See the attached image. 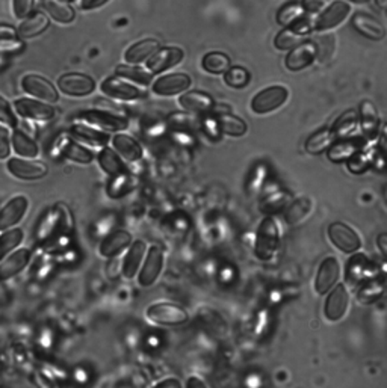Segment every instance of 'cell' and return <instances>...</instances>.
Masks as SVG:
<instances>
[{
    "instance_id": "7402d4cb",
    "label": "cell",
    "mask_w": 387,
    "mask_h": 388,
    "mask_svg": "<svg viewBox=\"0 0 387 388\" xmlns=\"http://www.w3.org/2000/svg\"><path fill=\"white\" fill-rule=\"evenodd\" d=\"M130 242H132V236L129 231L117 230L103 240L102 245H100V254L107 259L115 257V255L120 254L121 251H125L130 245Z\"/></svg>"
},
{
    "instance_id": "74e56055",
    "label": "cell",
    "mask_w": 387,
    "mask_h": 388,
    "mask_svg": "<svg viewBox=\"0 0 387 388\" xmlns=\"http://www.w3.org/2000/svg\"><path fill=\"white\" fill-rule=\"evenodd\" d=\"M72 133L77 139H81V141H85L91 145H105L107 144V141H109V136L107 135L102 133V131H98L96 129L83 126V124H74Z\"/></svg>"
},
{
    "instance_id": "4316f807",
    "label": "cell",
    "mask_w": 387,
    "mask_h": 388,
    "mask_svg": "<svg viewBox=\"0 0 387 388\" xmlns=\"http://www.w3.org/2000/svg\"><path fill=\"white\" fill-rule=\"evenodd\" d=\"M360 121H362V131L368 139L375 138L378 133V112L375 106L369 100H365L360 105Z\"/></svg>"
},
{
    "instance_id": "d4e9b609",
    "label": "cell",
    "mask_w": 387,
    "mask_h": 388,
    "mask_svg": "<svg viewBox=\"0 0 387 388\" xmlns=\"http://www.w3.org/2000/svg\"><path fill=\"white\" fill-rule=\"evenodd\" d=\"M112 144H114V149L117 150L118 156L125 158L126 160L135 162L143 158L141 145H139L134 138L123 135V133L115 135L112 139Z\"/></svg>"
},
{
    "instance_id": "1f68e13d",
    "label": "cell",
    "mask_w": 387,
    "mask_h": 388,
    "mask_svg": "<svg viewBox=\"0 0 387 388\" xmlns=\"http://www.w3.org/2000/svg\"><path fill=\"white\" fill-rule=\"evenodd\" d=\"M335 142V135L330 129H322L316 131L306 142V151L308 154H321L327 151L330 147Z\"/></svg>"
},
{
    "instance_id": "ee69618b",
    "label": "cell",
    "mask_w": 387,
    "mask_h": 388,
    "mask_svg": "<svg viewBox=\"0 0 387 388\" xmlns=\"http://www.w3.org/2000/svg\"><path fill=\"white\" fill-rule=\"evenodd\" d=\"M224 79H226V83L229 85V87L244 88L245 85L250 82V73L242 67H233V68L230 67L226 72Z\"/></svg>"
},
{
    "instance_id": "6125c7cd",
    "label": "cell",
    "mask_w": 387,
    "mask_h": 388,
    "mask_svg": "<svg viewBox=\"0 0 387 388\" xmlns=\"http://www.w3.org/2000/svg\"><path fill=\"white\" fill-rule=\"evenodd\" d=\"M120 388H129V387H126V385H123V387H120Z\"/></svg>"
},
{
    "instance_id": "ab89813d",
    "label": "cell",
    "mask_w": 387,
    "mask_h": 388,
    "mask_svg": "<svg viewBox=\"0 0 387 388\" xmlns=\"http://www.w3.org/2000/svg\"><path fill=\"white\" fill-rule=\"evenodd\" d=\"M23 239H25V233L21 228H12L3 233L0 236V259H3L8 252L17 248L23 242Z\"/></svg>"
},
{
    "instance_id": "bcb514c9",
    "label": "cell",
    "mask_w": 387,
    "mask_h": 388,
    "mask_svg": "<svg viewBox=\"0 0 387 388\" xmlns=\"http://www.w3.org/2000/svg\"><path fill=\"white\" fill-rule=\"evenodd\" d=\"M384 292L383 283H369L363 285L359 292V299L360 302H373L374 299L380 298Z\"/></svg>"
},
{
    "instance_id": "681fc988",
    "label": "cell",
    "mask_w": 387,
    "mask_h": 388,
    "mask_svg": "<svg viewBox=\"0 0 387 388\" xmlns=\"http://www.w3.org/2000/svg\"><path fill=\"white\" fill-rule=\"evenodd\" d=\"M0 122H3L5 126L10 127L17 126V118H15L11 106L2 96H0Z\"/></svg>"
},
{
    "instance_id": "816d5d0a",
    "label": "cell",
    "mask_w": 387,
    "mask_h": 388,
    "mask_svg": "<svg viewBox=\"0 0 387 388\" xmlns=\"http://www.w3.org/2000/svg\"><path fill=\"white\" fill-rule=\"evenodd\" d=\"M11 153V142H10V131L5 127L0 126V160L6 159Z\"/></svg>"
},
{
    "instance_id": "6f0895ef",
    "label": "cell",
    "mask_w": 387,
    "mask_h": 388,
    "mask_svg": "<svg viewBox=\"0 0 387 388\" xmlns=\"http://www.w3.org/2000/svg\"><path fill=\"white\" fill-rule=\"evenodd\" d=\"M187 388H207V385L197 376H191L187 382Z\"/></svg>"
},
{
    "instance_id": "4fadbf2b",
    "label": "cell",
    "mask_w": 387,
    "mask_h": 388,
    "mask_svg": "<svg viewBox=\"0 0 387 388\" xmlns=\"http://www.w3.org/2000/svg\"><path fill=\"white\" fill-rule=\"evenodd\" d=\"M191 87V77L185 73H171L167 76H162L154 82L153 91L158 96H176L180 92L187 91Z\"/></svg>"
},
{
    "instance_id": "30bf717a",
    "label": "cell",
    "mask_w": 387,
    "mask_h": 388,
    "mask_svg": "<svg viewBox=\"0 0 387 388\" xmlns=\"http://www.w3.org/2000/svg\"><path fill=\"white\" fill-rule=\"evenodd\" d=\"M340 278V263L336 257H330L324 259V261L321 263V266L318 269V275H316V292L320 294H325L328 293L333 287H335Z\"/></svg>"
},
{
    "instance_id": "f6af8a7d",
    "label": "cell",
    "mask_w": 387,
    "mask_h": 388,
    "mask_svg": "<svg viewBox=\"0 0 387 388\" xmlns=\"http://www.w3.org/2000/svg\"><path fill=\"white\" fill-rule=\"evenodd\" d=\"M59 222H63V213H61L58 208H52V211L45 215L44 219L41 221L40 233H38V235H40V237L50 236L52 233L56 230Z\"/></svg>"
},
{
    "instance_id": "91938a15",
    "label": "cell",
    "mask_w": 387,
    "mask_h": 388,
    "mask_svg": "<svg viewBox=\"0 0 387 388\" xmlns=\"http://www.w3.org/2000/svg\"><path fill=\"white\" fill-rule=\"evenodd\" d=\"M375 2H377L378 6L381 8V10H384V8L387 6V0H375Z\"/></svg>"
},
{
    "instance_id": "680465c9",
    "label": "cell",
    "mask_w": 387,
    "mask_h": 388,
    "mask_svg": "<svg viewBox=\"0 0 387 388\" xmlns=\"http://www.w3.org/2000/svg\"><path fill=\"white\" fill-rule=\"evenodd\" d=\"M377 244H378V246H380V250H381V254L384 255H387V235H380L378 236V239H377Z\"/></svg>"
},
{
    "instance_id": "db71d44e",
    "label": "cell",
    "mask_w": 387,
    "mask_h": 388,
    "mask_svg": "<svg viewBox=\"0 0 387 388\" xmlns=\"http://www.w3.org/2000/svg\"><path fill=\"white\" fill-rule=\"evenodd\" d=\"M277 195H278V193H275V195L269 197L266 200V208H268V211H271V208H273V211H277V208H280L284 204V197H286L284 193H280V197H278V200H277Z\"/></svg>"
},
{
    "instance_id": "e575fe53",
    "label": "cell",
    "mask_w": 387,
    "mask_h": 388,
    "mask_svg": "<svg viewBox=\"0 0 387 388\" xmlns=\"http://www.w3.org/2000/svg\"><path fill=\"white\" fill-rule=\"evenodd\" d=\"M98 164L106 174H109L112 177L125 173V164L121 162V158L111 149H103L100 151Z\"/></svg>"
},
{
    "instance_id": "cb8c5ba5",
    "label": "cell",
    "mask_w": 387,
    "mask_h": 388,
    "mask_svg": "<svg viewBox=\"0 0 387 388\" xmlns=\"http://www.w3.org/2000/svg\"><path fill=\"white\" fill-rule=\"evenodd\" d=\"M48 28H49L48 15L41 11H38L34 12L32 15H28V17L21 21V25L19 26V36L34 38L36 35L43 34Z\"/></svg>"
},
{
    "instance_id": "5b68a950",
    "label": "cell",
    "mask_w": 387,
    "mask_h": 388,
    "mask_svg": "<svg viewBox=\"0 0 387 388\" xmlns=\"http://www.w3.org/2000/svg\"><path fill=\"white\" fill-rule=\"evenodd\" d=\"M21 88L26 94H30L45 103H56L59 98L56 88L48 79L38 74H28L23 77Z\"/></svg>"
},
{
    "instance_id": "8992f818",
    "label": "cell",
    "mask_w": 387,
    "mask_h": 388,
    "mask_svg": "<svg viewBox=\"0 0 387 388\" xmlns=\"http://www.w3.org/2000/svg\"><path fill=\"white\" fill-rule=\"evenodd\" d=\"M278 246V227L273 218H265L260 224L258 233L256 254L262 260L269 259Z\"/></svg>"
},
{
    "instance_id": "484cf974",
    "label": "cell",
    "mask_w": 387,
    "mask_h": 388,
    "mask_svg": "<svg viewBox=\"0 0 387 388\" xmlns=\"http://www.w3.org/2000/svg\"><path fill=\"white\" fill-rule=\"evenodd\" d=\"M147 250V245L144 240H135L134 245L130 246V250L125 259V266H123V274L127 279H132L141 266V261L144 259V254Z\"/></svg>"
},
{
    "instance_id": "c3c4849f",
    "label": "cell",
    "mask_w": 387,
    "mask_h": 388,
    "mask_svg": "<svg viewBox=\"0 0 387 388\" xmlns=\"http://www.w3.org/2000/svg\"><path fill=\"white\" fill-rule=\"evenodd\" d=\"M127 186H129V177L125 173L114 175L109 188H107V192H109L111 197H120L127 191Z\"/></svg>"
},
{
    "instance_id": "7dc6e473",
    "label": "cell",
    "mask_w": 387,
    "mask_h": 388,
    "mask_svg": "<svg viewBox=\"0 0 387 388\" xmlns=\"http://www.w3.org/2000/svg\"><path fill=\"white\" fill-rule=\"evenodd\" d=\"M265 178H266V168L263 165H259L256 169L253 171V174L249 180V186H247V191L249 193H258L260 191V188L265 183Z\"/></svg>"
},
{
    "instance_id": "f907efd6",
    "label": "cell",
    "mask_w": 387,
    "mask_h": 388,
    "mask_svg": "<svg viewBox=\"0 0 387 388\" xmlns=\"http://www.w3.org/2000/svg\"><path fill=\"white\" fill-rule=\"evenodd\" d=\"M12 10L17 19H26L34 10V0H12Z\"/></svg>"
},
{
    "instance_id": "44dd1931",
    "label": "cell",
    "mask_w": 387,
    "mask_h": 388,
    "mask_svg": "<svg viewBox=\"0 0 387 388\" xmlns=\"http://www.w3.org/2000/svg\"><path fill=\"white\" fill-rule=\"evenodd\" d=\"M29 261L30 251L28 248H21V250L12 252L10 257L0 263V281H6V279L19 275L29 265Z\"/></svg>"
},
{
    "instance_id": "8d00e7d4",
    "label": "cell",
    "mask_w": 387,
    "mask_h": 388,
    "mask_svg": "<svg viewBox=\"0 0 387 388\" xmlns=\"http://www.w3.org/2000/svg\"><path fill=\"white\" fill-rule=\"evenodd\" d=\"M311 211H312V201L306 197L298 198L297 201H293L288 211H286V215H284L286 222H288L289 225L300 224L308 213H311Z\"/></svg>"
},
{
    "instance_id": "9c48e42d",
    "label": "cell",
    "mask_w": 387,
    "mask_h": 388,
    "mask_svg": "<svg viewBox=\"0 0 387 388\" xmlns=\"http://www.w3.org/2000/svg\"><path fill=\"white\" fill-rule=\"evenodd\" d=\"M162 269H164V250L159 245H153L147 252V259L139 272V284L150 287L159 278Z\"/></svg>"
},
{
    "instance_id": "83f0119b",
    "label": "cell",
    "mask_w": 387,
    "mask_h": 388,
    "mask_svg": "<svg viewBox=\"0 0 387 388\" xmlns=\"http://www.w3.org/2000/svg\"><path fill=\"white\" fill-rule=\"evenodd\" d=\"M159 49V41L156 40H143L126 52V61L129 64H141L145 59H149L154 52Z\"/></svg>"
},
{
    "instance_id": "9f6ffc18",
    "label": "cell",
    "mask_w": 387,
    "mask_h": 388,
    "mask_svg": "<svg viewBox=\"0 0 387 388\" xmlns=\"http://www.w3.org/2000/svg\"><path fill=\"white\" fill-rule=\"evenodd\" d=\"M107 2H109V0H82L81 6L83 10H96V8L103 6Z\"/></svg>"
},
{
    "instance_id": "4dcf8cb0",
    "label": "cell",
    "mask_w": 387,
    "mask_h": 388,
    "mask_svg": "<svg viewBox=\"0 0 387 388\" xmlns=\"http://www.w3.org/2000/svg\"><path fill=\"white\" fill-rule=\"evenodd\" d=\"M216 126L222 133L230 136H244L247 133V124L244 120L231 114H220L216 118Z\"/></svg>"
},
{
    "instance_id": "ba28073f",
    "label": "cell",
    "mask_w": 387,
    "mask_h": 388,
    "mask_svg": "<svg viewBox=\"0 0 387 388\" xmlns=\"http://www.w3.org/2000/svg\"><path fill=\"white\" fill-rule=\"evenodd\" d=\"M8 171L20 180H40L49 173V168L43 162L12 158L8 160Z\"/></svg>"
},
{
    "instance_id": "d6a6232c",
    "label": "cell",
    "mask_w": 387,
    "mask_h": 388,
    "mask_svg": "<svg viewBox=\"0 0 387 388\" xmlns=\"http://www.w3.org/2000/svg\"><path fill=\"white\" fill-rule=\"evenodd\" d=\"M369 272V261L365 255H354L346 265V281L357 284L362 283Z\"/></svg>"
},
{
    "instance_id": "d590c367",
    "label": "cell",
    "mask_w": 387,
    "mask_h": 388,
    "mask_svg": "<svg viewBox=\"0 0 387 388\" xmlns=\"http://www.w3.org/2000/svg\"><path fill=\"white\" fill-rule=\"evenodd\" d=\"M201 65H203V68L206 69L207 73L221 74V73H226L227 72V69L231 65V62H230V58L226 55V53L211 52V53H207V55L203 58V62H201Z\"/></svg>"
},
{
    "instance_id": "52a82bcc",
    "label": "cell",
    "mask_w": 387,
    "mask_h": 388,
    "mask_svg": "<svg viewBox=\"0 0 387 388\" xmlns=\"http://www.w3.org/2000/svg\"><path fill=\"white\" fill-rule=\"evenodd\" d=\"M59 89L70 97H85L90 96L96 89V82L90 76L81 73H67L59 77Z\"/></svg>"
},
{
    "instance_id": "f546056e",
    "label": "cell",
    "mask_w": 387,
    "mask_h": 388,
    "mask_svg": "<svg viewBox=\"0 0 387 388\" xmlns=\"http://www.w3.org/2000/svg\"><path fill=\"white\" fill-rule=\"evenodd\" d=\"M12 147L15 153L21 158L34 159L38 156V145L34 142V139L30 138L25 131L17 129L12 135Z\"/></svg>"
},
{
    "instance_id": "8fae6325",
    "label": "cell",
    "mask_w": 387,
    "mask_h": 388,
    "mask_svg": "<svg viewBox=\"0 0 387 388\" xmlns=\"http://www.w3.org/2000/svg\"><path fill=\"white\" fill-rule=\"evenodd\" d=\"M351 8L346 2H342V0H336L333 2L327 10H325L318 20L315 21L313 29L315 30H328V29H335L336 26H339L340 23H344L345 19L350 15Z\"/></svg>"
},
{
    "instance_id": "e0dca14e",
    "label": "cell",
    "mask_w": 387,
    "mask_h": 388,
    "mask_svg": "<svg viewBox=\"0 0 387 388\" xmlns=\"http://www.w3.org/2000/svg\"><path fill=\"white\" fill-rule=\"evenodd\" d=\"M102 91L106 96L118 100H136L139 97H144L145 94L144 91L125 82L120 77H109V79H106L102 83Z\"/></svg>"
},
{
    "instance_id": "6da1fadb",
    "label": "cell",
    "mask_w": 387,
    "mask_h": 388,
    "mask_svg": "<svg viewBox=\"0 0 387 388\" xmlns=\"http://www.w3.org/2000/svg\"><path fill=\"white\" fill-rule=\"evenodd\" d=\"M147 317L153 323L164 325V327H176V325H183L189 321L187 310L179 305L168 304V302L150 305L147 310Z\"/></svg>"
},
{
    "instance_id": "11a10c76",
    "label": "cell",
    "mask_w": 387,
    "mask_h": 388,
    "mask_svg": "<svg viewBox=\"0 0 387 388\" xmlns=\"http://www.w3.org/2000/svg\"><path fill=\"white\" fill-rule=\"evenodd\" d=\"M153 388H182V384H180L179 379L168 378V379H164V381H160L159 384L154 385Z\"/></svg>"
},
{
    "instance_id": "ffe728a7",
    "label": "cell",
    "mask_w": 387,
    "mask_h": 388,
    "mask_svg": "<svg viewBox=\"0 0 387 388\" xmlns=\"http://www.w3.org/2000/svg\"><path fill=\"white\" fill-rule=\"evenodd\" d=\"M353 26L363 36H368L370 40H383L386 36V28L380 21L374 19L373 15L365 12H355L353 15Z\"/></svg>"
},
{
    "instance_id": "f35d334b",
    "label": "cell",
    "mask_w": 387,
    "mask_h": 388,
    "mask_svg": "<svg viewBox=\"0 0 387 388\" xmlns=\"http://www.w3.org/2000/svg\"><path fill=\"white\" fill-rule=\"evenodd\" d=\"M357 112L350 109L344 112L339 116V120L335 124V129H333V135L337 138H346L353 133V130L357 126Z\"/></svg>"
},
{
    "instance_id": "3957f363",
    "label": "cell",
    "mask_w": 387,
    "mask_h": 388,
    "mask_svg": "<svg viewBox=\"0 0 387 388\" xmlns=\"http://www.w3.org/2000/svg\"><path fill=\"white\" fill-rule=\"evenodd\" d=\"M288 96L289 92L284 87H269L260 91L259 94L253 98L251 109L259 115L273 112L284 105L286 100H288Z\"/></svg>"
},
{
    "instance_id": "7c38bea8",
    "label": "cell",
    "mask_w": 387,
    "mask_h": 388,
    "mask_svg": "<svg viewBox=\"0 0 387 388\" xmlns=\"http://www.w3.org/2000/svg\"><path fill=\"white\" fill-rule=\"evenodd\" d=\"M29 201L25 195H17L0 208V230H8L19 224L28 212Z\"/></svg>"
},
{
    "instance_id": "5bb4252c",
    "label": "cell",
    "mask_w": 387,
    "mask_h": 388,
    "mask_svg": "<svg viewBox=\"0 0 387 388\" xmlns=\"http://www.w3.org/2000/svg\"><path fill=\"white\" fill-rule=\"evenodd\" d=\"M15 111L23 118L34 120V121H49L55 116V109L52 106H48L40 102L30 98H19L15 100Z\"/></svg>"
},
{
    "instance_id": "60d3db41",
    "label": "cell",
    "mask_w": 387,
    "mask_h": 388,
    "mask_svg": "<svg viewBox=\"0 0 387 388\" xmlns=\"http://www.w3.org/2000/svg\"><path fill=\"white\" fill-rule=\"evenodd\" d=\"M359 145L354 141H342L335 144L328 151V158L333 162H344L346 159H351L354 154H357Z\"/></svg>"
},
{
    "instance_id": "836d02e7",
    "label": "cell",
    "mask_w": 387,
    "mask_h": 388,
    "mask_svg": "<svg viewBox=\"0 0 387 388\" xmlns=\"http://www.w3.org/2000/svg\"><path fill=\"white\" fill-rule=\"evenodd\" d=\"M44 8L50 17L59 23H72L76 17L73 8L63 0H44Z\"/></svg>"
},
{
    "instance_id": "f5cc1de1",
    "label": "cell",
    "mask_w": 387,
    "mask_h": 388,
    "mask_svg": "<svg viewBox=\"0 0 387 388\" xmlns=\"http://www.w3.org/2000/svg\"><path fill=\"white\" fill-rule=\"evenodd\" d=\"M325 5H327V0H303V2H301L303 11L311 14L320 12L321 10H324Z\"/></svg>"
},
{
    "instance_id": "94428289",
    "label": "cell",
    "mask_w": 387,
    "mask_h": 388,
    "mask_svg": "<svg viewBox=\"0 0 387 388\" xmlns=\"http://www.w3.org/2000/svg\"><path fill=\"white\" fill-rule=\"evenodd\" d=\"M351 2H354V3H368L369 0H351Z\"/></svg>"
},
{
    "instance_id": "603a6c76",
    "label": "cell",
    "mask_w": 387,
    "mask_h": 388,
    "mask_svg": "<svg viewBox=\"0 0 387 388\" xmlns=\"http://www.w3.org/2000/svg\"><path fill=\"white\" fill-rule=\"evenodd\" d=\"M179 105L183 107L185 111L192 112V114H206L213 109V100L209 97L205 92L198 91H191L183 94L179 100Z\"/></svg>"
},
{
    "instance_id": "ac0fdd59",
    "label": "cell",
    "mask_w": 387,
    "mask_h": 388,
    "mask_svg": "<svg viewBox=\"0 0 387 388\" xmlns=\"http://www.w3.org/2000/svg\"><path fill=\"white\" fill-rule=\"evenodd\" d=\"M316 58V49L313 43H301L293 47L286 56L284 64L291 72H300L312 64Z\"/></svg>"
},
{
    "instance_id": "9a60e30c",
    "label": "cell",
    "mask_w": 387,
    "mask_h": 388,
    "mask_svg": "<svg viewBox=\"0 0 387 388\" xmlns=\"http://www.w3.org/2000/svg\"><path fill=\"white\" fill-rule=\"evenodd\" d=\"M307 32H308L307 23H303V20H298V23H293V25L283 29L282 32L275 36L274 40L275 47L280 50H292L293 47H297L298 44L306 40V36L308 35Z\"/></svg>"
},
{
    "instance_id": "d6986e66",
    "label": "cell",
    "mask_w": 387,
    "mask_h": 388,
    "mask_svg": "<svg viewBox=\"0 0 387 388\" xmlns=\"http://www.w3.org/2000/svg\"><path fill=\"white\" fill-rule=\"evenodd\" d=\"M82 120L85 122L91 124V126H96L97 129L109 130V131L125 130L127 127V121L125 118H121V116H117L109 112H103V111L85 112L82 115Z\"/></svg>"
},
{
    "instance_id": "277c9868",
    "label": "cell",
    "mask_w": 387,
    "mask_h": 388,
    "mask_svg": "<svg viewBox=\"0 0 387 388\" xmlns=\"http://www.w3.org/2000/svg\"><path fill=\"white\" fill-rule=\"evenodd\" d=\"M350 304V293H348L345 284H336L328 292V297L324 304V314L331 322L344 319Z\"/></svg>"
},
{
    "instance_id": "7a4b0ae2",
    "label": "cell",
    "mask_w": 387,
    "mask_h": 388,
    "mask_svg": "<svg viewBox=\"0 0 387 388\" xmlns=\"http://www.w3.org/2000/svg\"><path fill=\"white\" fill-rule=\"evenodd\" d=\"M328 237L337 250L345 254H354L360 250L362 240L350 225L344 222H333L328 227Z\"/></svg>"
},
{
    "instance_id": "2e32d148",
    "label": "cell",
    "mask_w": 387,
    "mask_h": 388,
    "mask_svg": "<svg viewBox=\"0 0 387 388\" xmlns=\"http://www.w3.org/2000/svg\"><path fill=\"white\" fill-rule=\"evenodd\" d=\"M183 56L185 53L179 47H164L153 53L149 62H147V65H149L150 73H160L180 64Z\"/></svg>"
},
{
    "instance_id": "b9f144b4",
    "label": "cell",
    "mask_w": 387,
    "mask_h": 388,
    "mask_svg": "<svg viewBox=\"0 0 387 388\" xmlns=\"http://www.w3.org/2000/svg\"><path fill=\"white\" fill-rule=\"evenodd\" d=\"M117 74L121 79H130L134 82H138L141 85H149L151 82L153 73L145 72L144 68L139 67H127V65H118L117 67Z\"/></svg>"
},
{
    "instance_id": "7bdbcfd3",
    "label": "cell",
    "mask_w": 387,
    "mask_h": 388,
    "mask_svg": "<svg viewBox=\"0 0 387 388\" xmlns=\"http://www.w3.org/2000/svg\"><path fill=\"white\" fill-rule=\"evenodd\" d=\"M304 11H303V6H301V3H288V5H284L280 11H278L277 20L278 23H282V25L284 26H291L295 21L301 20Z\"/></svg>"
},
{
    "instance_id": "f1b7e54d",
    "label": "cell",
    "mask_w": 387,
    "mask_h": 388,
    "mask_svg": "<svg viewBox=\"0 0 387 388\" xmlns=\"http://www.w3.org/2000/svg\"><path fill=\"white\" fill-rule=\"evenodd\" d=\"M59 153L63 154L64 158L77 162V164H90V162H92V159H94L90 150H87L85 147L79 145L74 141H68V139H63V141H61Z\"/></svg>"
}]
</instances>
